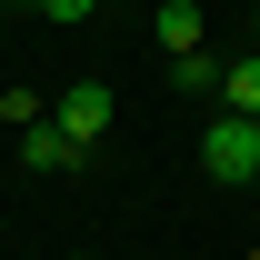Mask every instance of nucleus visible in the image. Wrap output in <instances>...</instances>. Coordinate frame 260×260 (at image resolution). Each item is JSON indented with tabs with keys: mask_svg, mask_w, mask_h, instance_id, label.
Masks as SVG:
<instances>
[{
	"mask_svg": "<svg viewBox=\"0 0 260 260\" xmlns=\"http://www.w3.org/2000/svg\"><path fill=\"white\" fill-rule=\"evenodd\" d=\"M200 170H210V180H230V190H240V180H260V130L240 120V110H220V120L200 130Z\"/></svg>",
	"mask_w": 260,
	"mask_h": 260,
	"instance_id": "nucleus-1",
	"label": "nucleus"
},
{
	"mask_svg": "<svg viewBox=\"0 0 260 260\" xmlns=\"http://www.w3.org/2000/svg\"><path fill=\"white\" fill-rule=\"evenodd\" d=\"M50 120H60L70 140H80V150H90L100 130H110V90H100V80H70V90L50 100Z\"/></svg>",
	"mask_w": 260,
	"mask_h": 260,
	"instance_id": "nucleus-2",
	"label": "nucleus"
},
{
	"mask_svg": "<svg viewBox=\"0 0 260 260\" xmlns=\"http://www.w3.org/2000/svg\"><path fill=\"white\" fill-rule=\"evenodd\" d=\"M150 30H160V50L180 60V50H200V30H210V20H200V0H150Z\"/></svg>",
	"mask_w": 260,
	"mask_h": 260,
	"instance_id": "nucleus-3",
	"label": "nucleus"
},
{
	"mask_svg": "<svg viewBox=\"0 0 260 260\" xmlns=\"http://www.w3.org/2000/svg\"><path fill=\"white\" fill-rule=\"evenodd\" d=\"M20 160L30 170H80V140H70L60 120H40V130H20Z\"/></svg>",
	"mask_w": 260,
	"mask_h": 260,
	"instance_id": "nucleus-4",
	"label": "nucleus"
},
{
	"mask_svg": "<svg viewBox=\"0 0 260 260\" xmlns=\"http://www.w3.org/2000/svg\"><path fill=\"white\" fill-rule=\"evenodd\" d=\"M220 110L260 120V60H230V70H220Z\"/></svg>",
	"mask_w": 260,
	"mask_h": 260,
	"instance_id": "nucleus-5",
	"label": "nucleus"
},
{
	"mask_svg": "<svg viewBox=\"0 0 260 260\" xmlns=\"http://www.w3.org/2000/svg\"><path fill=\"white\" fill-rule=\"evenodd\" d=\"M170 80H180V90H210V100H220V60H210V50H180V60H170Z\"/></svg>",
	"mask_w": 260,
	"mask_h": 260,
	"instance_id": "nucleus-6",
	"label": "nucleus"
},
{
	"mask_svg": "<svg viewBox=\"0 0 260 260\" xmlns=\"http://www.w3.org/2000/svg\"><path fill=\"white\" fill-rule=\"evenodd\" d=\"M0 120H10V130H40V120H50V100H40V90H0Z\"/></svg>",
	"mask_w": 260,
	"mask_h": 260,
	"instance_id": "nucleus-7",
	"label": "nucleus"
},
{
	"mask_svg": "<svg viewBox=\"0 0 260 260\" xmlns=\"http://www.w3.org/2000/svg\"><path fill=\"white\" fill-rule=\"evenodd\" d=\"M40 10H50V20H90L100 0H40Z\"/></svg>",
	"mask_w": 260,
	"mask_h": 260,
	"instance_id": "nucleus-8",
	"label": "nucleus"
},
{
	"mask_svg": "<svg viewBox=\"0 0 260 260\" xmlns=\"http://www.w3.org/2000/svg\"><path fill=\"white\" fill-rule=\"evenodd\" d=\"M30 10H40V0H30Z\"/></svg>",
	"mask_w": 260,
	"mask_h": 260,
	"instance_id": "nucleus-9",
	"label": "nucleus"
},
{
	"mask_svg": "<svg viewBox=\"0 0 260 260\" xmlns=\"http://www.w3.org/2000/svg\"><path fill=\"white\" fill-rule=\"evenodd\" d=\"M250 130H260V120H250Z\"/></svg>",
	"mask_w": 260,
	"mask_h": 260,
	"instance_id": "nucleus-10",
	"label": "nucleus"
}]
</instances>
